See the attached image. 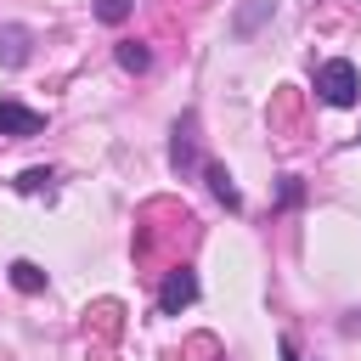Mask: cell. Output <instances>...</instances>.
Listing matches in <instances>:
<instances>
[{
  "mask_svg": "<svg viewBox=\"0 0 361 361\" xmlns=\"http://www.w3.org/2000/svg\"><path fill=\"white\" fill-rule=\"evenodd\" d=\"M316 96H322L327 107H355V96H361V73H355V62H344V56L322 62V68H316Z\"/></svg>",
  "mask_w": 361,
  "mask_h": 361,
  "instance_id": "obj_1",
  "label": "cell"
},
{
  "mask_svg": "<svg viewBox=\"0 0 361 361\" xmlns=\"http://www.w3.org/2000/svg\"><path fill=\"white\" fill-rule=\"evenodd\" d=\"M192 299H197V271H192V265H175V271L164 276V288H158V310H164V316H180Z\"/></svg>",
  "mask_w": 361,
  "mask_h": 361,
  "instance_id": "obj_2",
  "label": "cell"
},
{
  "mask_svg": "<svg viewBox=\"0 0 361 361\" xmlns=\"http://www.w3.org/2000/svg\"><path fill=\"white\" fill-rule=\"evenodd\" d=\"M39 130H45V113L23 102H0V135H39Z\"/></svg>",
  "mask_w": 361,
  "mask_h": 361,
  "instance_id": "obj_3",
  "label": "cell"
},
{
  "mask_svg": "<svg viewBox=\"0 0 361 361\" xmlns=\"http://www.w3.org/2000/svg\"><path fill=\"white\" fill-rule=\"evenodd\" d=\"M169 164H175L180 175H186V169L197 164V118H192V113H186V118L175 124V141H169Z\"/></svg>",
  "mask_w": 361,
  "mask_h": 361,
  "instance_id": "obj_4",
  "label": "cell"
},
{
  "mask_svg": "<svg viewBox=\"0 0 361 361\" xmlns=\"http://www.w3.org/2000/svg\"><path fill=\"white\" fill-rule=\"evenodd\" d=\"M11 186H17L23 197H39V192L51 197V192H56V169H23V175H17Z\"/></svg>",
  "mask_w": 361,
  "mask_h": 361,
  "instance_id": "obj_5",
  "label": "cell"
},
{
  "mask_svg": "<svg viewBox=\"0 0 361 361\" xmlns=\"http://www.w3.org/2000/svg\"><path fill=\"white\" fill-rule=\"evenodd\" d=\"M11 288H17V293H45V271H39L34 259H17V265H11Z\"/></svg>",
  "mask_w": 361,
  "mask_h": 361,
  "instance_id": "obj_6",
  "label": "cell"
},
{
  "mask_svg": "<svg viewBox=\"0 0 361 361\" xmlns=\"http://www.w3.org/2000/svg\"><path fill=\"white\" fill-rule=\"evenodd\" d=\"M203 175H209V192H214V197H220L226 209H243V197H237V186H231V175H226L220 164H209Z\"/></svg>",
  "mask_w": 361,
  "mask_h": 361,
  "instance_id": "obj_7",
  "label": "cell"
},
{
  "mask_svg": "<svg viewBox=\"0 0 361 361\" xmlns=\"http://www.w3.org/2000/svg\"><path fill=\"white\" fill-rule=\"evenodd\" d=\"M118 68L147 73V68H152V51H147V45H118Z\"/></svg>",
  "mask_w": 361,
  "mask_h": 361,
  "instance_id": "obj_8",
  "label": "cell"
},
{
  "mask_svg": "<svg viewBox=\"0 0 361 361\" xmlns=\"http://www.w3.org/2000/svg\"><path fill=\"white\" fill-rule=\"evenodd\" d=\"M130 11H135V0H96V17H102V23H113V28H118Z\"/></svg>",
  "mask_w": 361,
  "mask_h": 361,
  "instance_id": "obj_9",
  "label": "cell"
},
{
  "mask_svg": "<svg viewBox=\"0 0 361 361\" xmlns=\"http://www.w3.org/2000/svg\"><path fill=\"white\" fill-rule=\"evenodd\" d=\"M276 350H282V361H299V350H293V344H288V338H282V344H276Z\"/></svg>",
  "mask_w": 361,
  "mask_h": 361,
  "instance_id": "obj_10",
  "label": "cell"
}]
</instances>
